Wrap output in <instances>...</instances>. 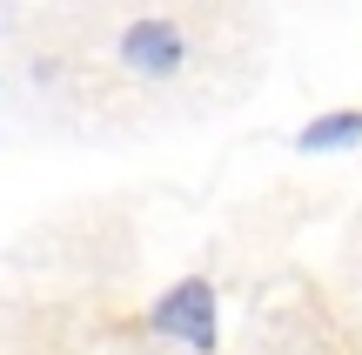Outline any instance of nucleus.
I'll use <instances>...</instances> for the list:
<instances>
[{
    "label": "nucleus",
    "instance_id": "f03ea898",
    "mask_svg": "<svg viewBox=\"0 0 362 355\" xmlns=\"http://www.w3.org/2000/svg\"><path fill=\"white\" fill-rule=\"evenodd\" d=\"M362 141V114L356 107H342V114H315L309 128L296 134V148H309V155H336V148H356Z\"/></svg>",
    "mask_w": 362,
    "mask_h": 355
},
{
    "label": "nucleus",
    "instance_id": "f257e3e1",
    "mask_svg": "<svg viewBox=\"0 0 362 355\" xmlns=\"http://www.w3.org/2000/svg\"><path fill=\"white\" fill-rule=\"evenodd\" d=\"M148 329L168 335V342H181V349H194V355H208V349H215V289H208L202 275L175 282V289L148 308Z\"/></svg>",
    "mask_w": 362,
    "mask_h": 355
}]
</instances>
